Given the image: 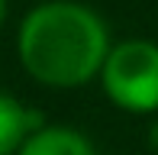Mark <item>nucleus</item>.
Wrapping results in <instances>:
<instances>
[{"instance_id": "nucleus-1", "label": "nucleus", "mask_w": 158, "mask_h": 155, "mask_svg": "<svg viewBox=\"0 0 158 155\" xmlns=\"http://www.w3.org/2000/svg\"><path fill=\"white\" fill-rule=\"evenodd\" d=\"M110 45L106 19L77 0H42L16 29V58L23 71L35 84L55 90L97 81Z\"/></svg>"}, {"instance_id": "nucleus-2", "label": "nucleus", "mask_w": 158, "mask_h": 155, "mask_svg": "<svg viewBox=\"0 0 158 155\" xmlns=\"http://www.w3.org/2000/svg\"><path fill=\"white\" fill-rule=\"evenodd\" d=\"M100 87L106 100L123 113L135 116L158 113V42L152 39L113 42L100 68Z\"/></svg>"}, {"instance_id": "nucleus-3", "label": "nucleus", "mask_w": 158, "mask_h": 155, "mask_svg": "<svg viewBox=\"0 0 158 155\" xmlns=\"http://www.w3.org/2000/svg\"><path fill=\"white\" fill-rule=\"evenodd\" d=\"M16 155H97L87 132L68 123H45L23 142Z\"/></svg>"}, {"instance_id": "nucleus-4", "label": "nucleus", "mask_w": 158, "mask_h": 155, "mask_svg": "<svg viewBox=\"0 0 158 155\" xmlns=\"http://www.w3.org/2000/svg\"><path fill=\"white\" fill-rule=\"evenodd\" d=\"M39 126H45V116L39 110L26 107L19 97L0 90V155H16Z\"/></svg>"}, {"instance_id": "nucleus-5", "label": "nucleus", "mask_w": 158, "mask_h": 155, "mask_svg": "<svg viewBox=\"0 0 158 155\" xmlns=\"http://www.w3.org/2000/svg\"><path fill=\"white\" fill-rule=\"evenodd\" d=\"M148 145H152V149L158 152V123L152 126V132H148Z\"/></svg>"}, {"instance_id": "nucleus-6", "label": "nucleus", "mask_w": 158, "mask_h": 155, "mask_svg": "<svg viewBox=\"0 0 158 155\" xmlns=\"http://www.w3.org/2000/svg\"><path fill=\"white\" fill-rule=\"evenodd\" d=\"M3 19H6V0H0V26H3Z\"/></svg>"}]
</instances>
